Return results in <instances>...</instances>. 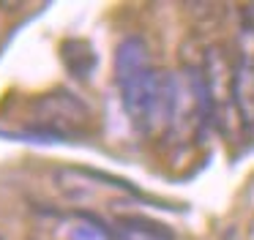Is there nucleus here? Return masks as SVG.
I'll list each match as a JSON object with an SVG mask.
<instances>
[{"label": "nucleus", "mask_w": 254, "mask_h": 240, "mask_svg": "<svg viewBox=\"0 0 254 240\" xmlns=\"http://www.w3.org/2000/svg\"><path fill=\"white\" fill-rule=\"evenodd\" d=\"M232 98L238 123L254 131V25H243L238 33V52L232 60Z\"/></svg>", "instance_id": "7ed1b4c3"}, {"label": "nucleus", "mask_w": 254, "mask_h": 240, "mask_svg": "<svg viewBox=\"0 0 254 240\" xmlns=\"http://www.w3.org/2000/svg\"><path fill=\"white\" fill-rule=\"evenodd\" d=\"M202 85L210 107V120L219 125H227V120L235 112V98H232V60L221 47H208L202 55Z\"/></svg>", "instance_id": "f03ea898"}, {"label": "nucleus", "mask_w": 254, "mask_h": 240, "mask_svg": "<svg viewBox=\"0 0 254 240\" xmlns=\"http://www.w3.org/2000/svg\"><path fill=\"white\" fill-rule=\"evenodd\" d=\"M115 240H172V235L161 227H153L150 221L139 218H121L110 227Z\"/></svg>", "instance_id": "39448f33"}, {"label": "nucleus", "mask_w": 254, "mask_h": 240, "mask_svg": "<svg viewBox=\"0 0 254 240\" xmlns=\"http://www.w3.org/2000/svg\"><path fill=\"white\" fill-rule=\"evenodd\" d=\"M61 58L66 63L68 74L88 82L96 71V49L85 38H66L61 44Z\"/></svg>", "instance_id": "20e7f679"}, {"label": "nucleus", "mask_w": 254, "mask_h": 240, "mask_svg": "<svg viewBox=\"0 0 254 240\" xmlns=\"http://www.w3.org/2000/svg\"><path fill=\"white\" fill-rule=\"evenodd\" d=\"M22 125L44 136H85L93 131V109L77 93L55 87L28 98Z\"/></svg>", "instance_id": "f257e3e1"}, {"label": "nucleus", "mask_w": 254, "mask_h": 240, "mask_svg": "<svg viewBox=\"0 0 254 240\" xmlns=\"http://www.w3.org/2000/svg\"><path fill=\"white\" fill-rule=\"evenodd\" d=\"M0 240H3V238H0Z\"/></svg>", "instance_id": "0eeeda50"}, {"label": "nucleus", "mask_w": 254, "mask_h": 240, "mask_svg": "<svg viewBox=\"0 0 254 240\" xmlns=\"http://www.w3.org/2000/svg\"><path fill=\"white\" fill-rule=\"evenodd\" d=\"M68 240H115L110 232V227L99 224L96 218H79L77 224H71L68 229Z\"/></svg>", "instance_id": "423d86ee"}]
</instances>
